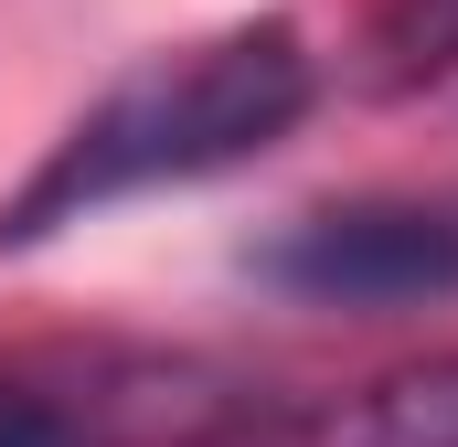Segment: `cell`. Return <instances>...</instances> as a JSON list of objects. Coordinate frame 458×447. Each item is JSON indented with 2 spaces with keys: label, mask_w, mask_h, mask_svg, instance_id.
<instances>
[{
  "label": "cell",
  "mask_w": 458,
  "mask_h": 447,
  "mask_svg": "<svg viewBox=\"0 0 458 447\" xmlns=\"http://www.w3.org/2000/svg\"><path fill=\"white\" fill-rule=\"evenodd\" d=\"M256 288L310 299V309H427L458 299V192H362L288 214L245 245Z\"/></svg>",
  "instance_id": "2"
},
{
  "label": "cell",
  "mask_w": 458,
  "mask_h": 447,
  "mask_svg": "<svg viewBox=\"0 0 458 447\" xmlns=\"http://www.w3.org/2000/svg\"><path fill=\"white\" fill-rule=\"evenodd\" d=\"M320 97L310 75V43L288 21H245L214 32L171 64H139L128 86H107L97 107L54 139V160L0 203V256L11 245H43L75 214H97L117 192H160V181H214L234 160H256L267 139H288Z\"/></svg>",
  "instance_id": "1"
},
{
  "label": "cell",
  "mask_w": 458,
  "mask_h": 447,
  "mask_svg": "<svg viewBox=\"0 0 458 447\" xmlns=\"http://www.w3.org/2000/svg\"><path fill=\"white\" fill-rule=\"evenodd\" d=\"M331 447H458V351H427V362L362 384L331 416Z\"/></svg>",
  "instance_id": "4"
},
{
  "label": "cell",
  "mask_w": 458,
  "mask_h": 447,
  "mask_svg": "<svg viewBox=\"0 0 458 447\" xmlns=\"http://www.w3.org/2000/svg\"><path fill=\"white\" fill-rule=\"evenodd\" d=\"M362 75H373L384 97L458 75V0H384V21H373V64H362Z\"/></svg>",
  "instance_id": "5"
},
{
  "label": "cell",
  "mask_w": 458,
  "mask_h": 447,
  "mask_svg": "<svg viewBox=\"0 0 458 447\" xmlns=\"http://www.w3.org/2000/svg\"><path fill=\"white\" fill-rule=\"evenodd\" d=\"M234 394L203 362L160 351H64V362H0V447H171L203 437Z\"/></svg>",
  "instance_id": "3"
}]
</instances>
